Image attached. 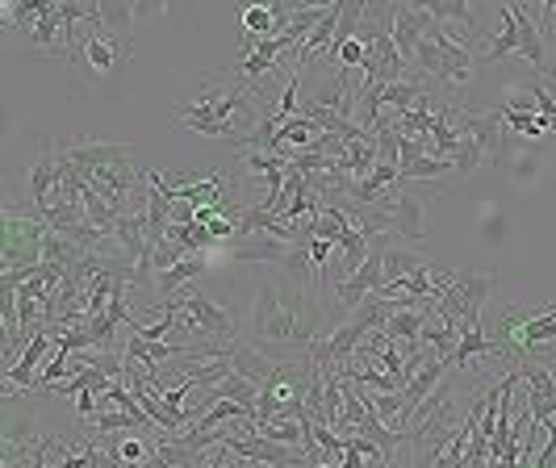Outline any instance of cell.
<instances>
[{"mask_svg":"<svg viewBox=\"0 0 556 468\" xmlns=\"http://www.w3.org/2000/svg\"><path fill=\"white\" fill-rule=\"evenodd\" d=\"M323 327V293L318 276H264L248 305V343L268 356V347L285 359H306Z\"/></svg>","mask_w":556,"mask_h":468,"instance_id":"obj_1","label":"cell"},{"mask_svg":"<svg viewBox=\"0 0 556 468\" xmlns=\"http://www.w3.org/2000/svg\"><path fill=\"white\" fill-rule=\"evenodd\" d=\"M51 226L34 214H17L13 205H4V239H0V264L4 273H34L42 264V243H47Z\"/></svg>","mask_w":556,"mask_h":468,"instance_id":"obj_2","label":"cell"},{"mask_svg":"<svg viewBox=\"0 0 556 468\" xmlns=\"http://www.w3.org/2000/svg\"><path fill=\"white\" fill-rule=\"evenodd\" d=\"M223 435H226L223 440L226 452H230V456H239V460H251V465L293 468V465H302V460H309L306 452H293L289 443H277V440H268V435H260V431H255V422H251L248 431H239V435H235V427H226Z\"/></svg>","mask_w":556,"mask_h":468,"instance_id":"obj_3","label":"cell"},{"mask_svg":"<svg viewBox=\"0 0 556 468\" xmlns=\"http://www.w3.org/2000/svg\"><path fill=\"white\" fill-rule=\"evenodd\" d=\"M447 122L456 126V135L460 138H473L477 147L485 151V160H494L502 167L506 160V117H502V105L485 113H465V110H447Z\"/></svg>","mask_w":556,"mask_h":468,"instance_id":"obj_4","label":"cell"},{"mask_svg":"<svg viewBox=\"0 0 556 468\" xmlns=\"http://www.w3.org/2000/svg\"><path fill=\"white\" fill-rule=\"evenodd\" d=\"M176 309H180V331L185 334H214V339H239V331H235V322L226 318L223 305H214L210 298H201V293H185V298H176Z\"/></svg>","mask_w":556,"mask_h":468,"instance_id":"obj_5","label":"cell"},{"mask_svg":"<svg viewBox=\"0 0 556 468\" xmlns=\"http://www.w3.org/2000/svg\"><path fill=\"white\" fill-rule=\"evenodd\" d=\"M435 29V17H431V4H397L393 9V42L406 59V67L415 72V51L418 42Z\"/></svg>","mask_w":556,"mask_h":468,"instance_id":"obj_6","label":"cell"},{"mask_svg":"<svg viewBox=\"0 0 556 468\" xmlns=\"http://www.w3.org/2000/svg\"><path fill=\"white\" fill-rule=\"evenodd\" d=\"M431 38H435V47H440V80H435V92L440 88H452V92H460L465 84L473 80V55L447 34V29H431Z\"/></svg>","mask_w":556,"mask_h":468,"instance_id":"obj_7","label":"cell"},{"mask_svg":"<svg viewBox=\"0 0 556 468\" xmlns=\"http://www.w3.org/2000/svg\"><path fill=\"white\" fill-rule=\"evenodd\" d=\"M519 372L528 377V410L535 418V427H544V422H553L556 418V377L548 372V364H531L528 356L519 359Z\"/></svg>","mask_w":556,"mask_h":468,"instance_id":"obj_8","label":"cell"},{"mask_svg":"<svg viewBox=\"0 0 556 468\" xmlns=\"http://www.w3.org/2000/svg\"><path fill=\"white\" fill-rule=\"evenodd\" d=\"M510 13H515V22H519V55L528 59L531 67H535V76L548 84L556 80L553 76V63H548V38H544V29L535 26V17H531L523 4H510Z\"/></svg>","mask_w":556,"mask_h":468,"instance_id":"obj_9","label":"cell"},{"mask_svg":"<svg viewBox=\"0 0 556 468\" xmlns=\"http://www.w3.org/2000/svg\"><path fill=\"white\" fill-rule=\"evenodd\" d=\"M51 347H59L55 334H51V331H34V339L26 343V352L13 359V368L4 372V393H9V397H13L17 389H34V377H38L34 368L42 364V356H47Z\"/></svg>","mask_w":556,"mask_h":468,"instance_id":"obj_10","label":"cell"},{"mask_svg":"<svg viewBox=\"0 0 556 468\" xmlns=\"http://www.w3.org/2000/svg\"><path fill=\"white\" fill-rule=\"evenodd\" d=\"M544 164H548V147H544V142H540V147H519V151L506 155V172H510L515 185H523V189L540 180Z\"/></svg>","mask_w":556,"mask_h":468,"instance_id":"obj_11","label":"cell"},{"mask_svg":"<svg viewBox=\"0 0 556 468\" xmlns=\"http://www.w3.org/2000/svg\"><path fill=\"white\" fill-rule=\"evenodd\" d=\"M210 268V260L205 255H189V260H180V264H172V268H164V273H155V293L164 298V302H172V293L180 289V284H189V280H197V276Z\"/></svg>","mask_w":556,"mask_h":468,"instance_id":"obj_12","label":"cell"},{"mask_svg":"<svg viewBox=\"0 0 556 468\" xmlns=\"http://www.w3.org/2000/svg\"><path fill=\"white\" fill-rule=\"evenodd\" d=\"M506 55H519V22H515L510 4H502L498 38H490V42H485V63H498V59H506Z\"/></svg>","mask_w":556,"mask_h":468,"instance_id":"obj_13","label":"cell"},{"mask_svg":"<svg viewBox=\"0 0 556 468\" xmlns=\"http://www.w3.org/2000/svg\"><path fill=\"white\" fill-rule=\"evenodd\" d=\"M418 268H427L422 255H415V251L406 248H386V284H397L402 276L418 273Z\"/></svg>","mask_w":556,"mask_h":468,"instance_id":"obj_14","label":"cell"},{"mask_svg":"<svg viewBox=\"0 0 556 468\" xmlns=\"http://www.w3.org/2000/svg\"><path fill=\"white\" fill-rule=\"evenodd\" d=\"M243 34L248 38H277V13H273V4H248L243 9Z\"/></svg>","mask_w":556,"mask_h":468,"instance_id":"obj_15","label":"cell"},{"mask_svg":"<svg viewBox=\"0 0 556 468\" xmlns=\"http://www.w3.org/2000/svg\"><path fill=\"white\" fill-rule=\"evenodd\" d=\"M502 117H506V130H510V135H523V138L553 135V126H548L540 113H510V110H502Z\"/></svg>","mask_w":556,"mask_h":468,"instance_id":"obj_16","label":"cell"},{"mask_svg":"<svg viewBox=\"0 0 556 468\" xmlns=\"http://www.w3.org/2000/svg\"><path fill=\"white\" fill-rule=\"evenodd\" d=\"M105 447V443H101ZM110 452H117L122 460L130 468H139V465H147L151 456H155V447H151V440H139V431H130V440H122L117 447H110Z\"/></svg>","mask_w":556,"mask_h":468,"instance_id":"obj_17","label":"cell"},{"mask_svg":"<svg viewBox=\"0 0 556 468\" xmlns=\"http://www.w3.org/2000/svg\"><path fill=\"white\" fill-rule=\"evenodd\" d=\"M397 172H402V180H435V176L456 172V167H452V160H431V155H427V160H418V164H410V167H397ZM402 180H397V185H402Z\"/></svg>","mask_w":556,"mask_h":468,"instance_id":"obj_18","label":"cell"},{"mask_svg":"<svg viewBox=\"0 0 556 468\" xmlns=\"http://www.w3.org/2000/svg\"><path fill=\"white\" fill-rule=\"evenodd\" d=\"M481 160H485V151L477 147L473 138H465V142L456 147V155H452V167H456L460 176H469V172H477V167H481Z\"/></svg>","mask_w":556,"mask_h":468,"instance_id":"obj_19","label":"cell"},{"mask_svg":"<svg viewBox=\"0 0 556 468\" xmlns=\"http://www.w3.org/2000/svg\"><path fill=\"white\" fill-rule=\"evenodd\" d=\"M306 251H309V264H314V273H318V280H323V273H327V255L334 251V243H327V239H309Z\"/></svg>","mask_w":556,"mask_h":468,"instance_id":"obj_20","label":"cell"},{"mask_svg":"<svg viewBox=\"0 0 556 468\" xmlns=\"http://www.w3.org/2000/svg\"><path fill=\"white\" fill-rule=\"evenodd\" d=\"M548 468H556V460H553V465H548Z\"/></svg>","mask_w":556,"mask_h":468,"instance_id":"obj_21","label":"cell"}]
</instances>
